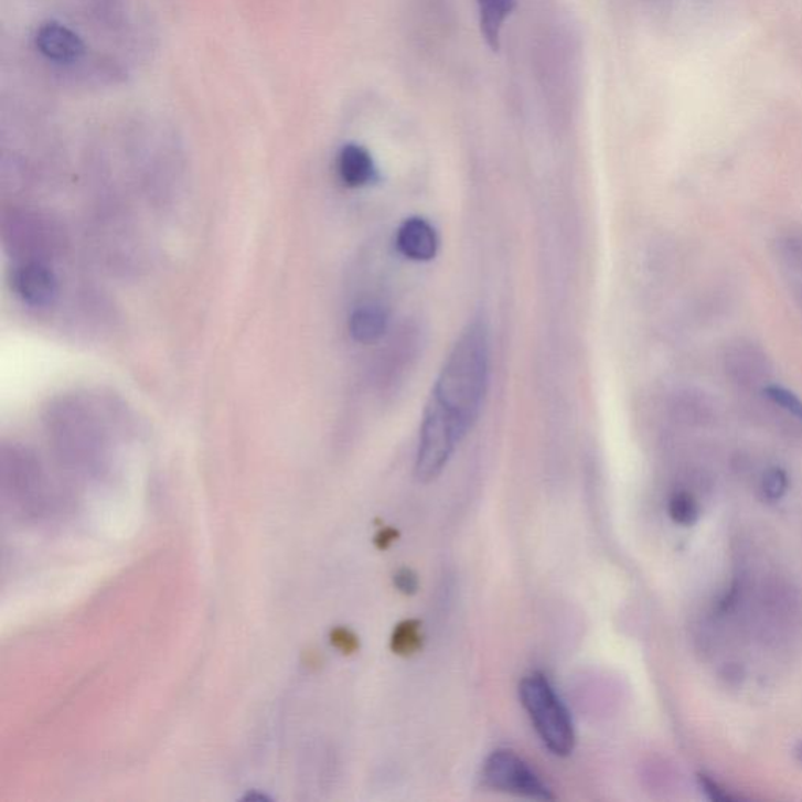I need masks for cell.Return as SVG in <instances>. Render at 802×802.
Wrapping results in <instances>:
<instances>
[{"label":"cell","mask_w":802,"mask_h":802,"mask_svg":"<svg viewBox=\"0 0 802 802\" xmlns=\"http://www.w3.org/2000/svg\"><path fill=\"white\" fill-rule=\"evenodd\" d=\"M518 696L544 746L558 757H568L576 748V726L566 704L547 675H525L518 685Z\"/></svg>","instance_id":"2"},{"label":"cell","mask_w":802,"mask_h":802,"mask_svg":"<svg viewBox=\"0 0 802 802\" xmlns=\"http://www.w3.org/2000/svg\"><path fill=\"white\" fill-rule=\"evenodd\" d=\"M763 394L767 395L768 400L779 406L782 411L802 420V398L800 395L794 394L792 389L779 386V384H770V386L764 387Z\"/></svg>","instance_id":"12"},{"label":"cell","mask_w":802,"mask_h":802,"mask_svg":"<svg viewBox=\"0 0 802 802\" xmlns=\"http://www.w3.org/2000/svg\"><path fill=\"white\" fill-rule=\"evenodd\" d=\"M398 538H400V532L397 528L384 527L376 533L373 543H375V547L378 550H387V548H391L397 543Z\"/></svg>","instance_id":"17"},{"label":"cell","mask_w":802,"mask_h":802,"mask_svg":"<svg viewBox=\"0 0 802 802\" xmlns=\"http://www.w3.org/2000/svg\"><path fill=\"white\" fill-rule=\"evenodd\" d=\"M798 756H800V757H801V762H802V745H801V749H800V751H798Z\"/></svg>","instance_id":"19"},{"label":"cell","mask_w":802,"mask_h":802,"mask_svg":"<svg viewBox=\"0 0 802 802\" xmlns=\"http://www.w3.org/2000/svg\"><path fill=\"white\" fill-rule=\"evenodd\" d=\"M13 287L25 303L33 308H46L57 300L58 281L50 267L28 263L17 268Z\"/></svg>","instance_id":"5"},{"label":"cell","mask_w":802,"mask_h":802,"mask_svg":"<svg viewBox=\"0 0 802 802\" xmlns=\"http://www.w3.org/2000/svg\"><path fill=\"white\" fill-rule=\"evenodd\" d=\"M330 638L333 646L339 649L342 654L350 655L360 651V638L354 635L352 630L346 629V627H335Z\"/></svg>","instance_id":"15"},{"label":"cell","mask_w":802,"mask_h":802,"mask_svg":"<svg viewBox=\"0 0 802 802\" xmlns=\"http://www.w3.org/2000/svg\"><path fill=\"white\" fill-rule=\"evenodd\" d=\"M395 245L406 259L427 263L438 255V233L427 220L421 216H411L398 227Z\"/></svg>","instance_id":"6"},{"label":"cell","mask_w":802,"mask_h":802,"mask_svg":"<svg viewBox=\"0 0 802 802\" xmlns=\"http://www.w3.org/2000/svg\"><path fill=\"white\" fill-rule=\"evenodd\" d=\"M394 585L405 596H414L419 592V577L409 568L398 569L394 574Z\"/></svg>","instance_id":"16"},{"label":"cell","mask_w":802,"mask_h":802,"mask_svg":"<svg viewBox=\"0 0 802 802\" xmlns=\"http://www.w3.org/2000/svg\"><path fill=\"white\" fill-rule=\"evenodd\" d=\"M338 171L343 184L352 189L372 184L378 178L371 152L356 143L345 145L341 149L338 156Z\"/></svg>","instance_id":"8"},{"label":"cell","mask_w":802,"mask_h":802,"mask_svg":"<svg viewBox=\"0 0 802 802\" xmlns=\"http://www.w3.org/2000/svg\"><path fill=\"white\" fill-rule=\"evenodd\" d=\"M763 492L770 500L781 499L789 488V479L782 469H770L763 477Z\"/></svg>","instance_id":"14"},{"label":"cell","mask_w":802,"mask_h":802,"mask_svg":"<svg viewBox=\"0 0 802 802\" xmlns=\"http://www.w3.org/2000/svg\"><path fill=\"white\" fill-rule=\"evenodd\" d=\"M480 28L491 50H499L500 36L505 22L516 7V0H477Z\"/></svg>","instance_id":"10"},{"label":"cell","mask_w":802,"mask_h":802,"mask_svg":"<svg viewBox=\"0 0 802 802\" xmlns=\"http://www.w3.org/2000/svg\"><path fill=\"white\" fill-rule=\"evenodd\" d=\"M35 44L44 57L58 63L76 62L85 51L81 36L58 22L41 25L35 35Z\"/></svg>","instance_id":"7"},{"label":"cell","mask_w":802,"mask_h":802,"mask_svg":"<svg viewBox=\"0 0 802 802\" xmlns=\"http://www.w3.org/2000/svg\"><path fill=\"white\" fill-rule=\"evenodd\" d=\"M387 312L379 304H363L350 317V334L360 343H373L387 330Z\"/></svg>","instance_id":"9"},{"label":"cell","mask_w":802,"mask_h":802,"mask_svg":"<svg viewBox=\"0 0 802 802\" xmlns=\"http://www.w3.org/2000/svg\"><path fill=\"white\" fill-rule=\"evenodd\" d=\"M701 785H703L704 792L707 793L708 796L714 798V800H729V794L723 792V790L719 789L718 783L710 781V779L705 778V776L701 778Z\"/></svg>","instance_id":"18"},{"label":"cell","mask_w":802,"mask_h":802,"mask_svg":"<svg viewBox=\"0 0 802 802\" xmlns=\"http://www.w3.org/2000/svg\"><path fill=\"white\" fill-rule=\"evenodd\" d=\"M460 428L447 419L438 408L427 403L420 425L419 449L416 457L417 480L428 483L438 479L451 455L460 446L462 439Z\"/></svg>","instance_id":"3"},{"label":"cell","mask_w":802,"mask_h":802,"mask_svg":"<svg viewBox=\"0 0 802 802\" xmlns=\"http://www.w3.org/2000/svg\"><path fill=\"white\" fill-rule=\"evenodd\" d=\"M421 648H424V632L420 621L405 619L395 625L391 637V649L395 655L413 656L419 654Z\"/></svg>","instance_id":"11"},{"label":"cell","mask_w":802,"mask_h":802,"mask_svg":"<svg viewBox=\"0 0 802 802\" xmlns=\"http://www.w3.org/2000/svg\"><path fill=\"white\" fill-rule=\"evenodd\" d=\"M483 783L495 792L536 801L555 800L550 787L530 767L518 753L511 749H498L484 760L481 771Z\"/></svg>","instance_id":"4"},{"label":"cell","mask_w":802,"mask_h":802,"mask_svg":"<svg viewBox=\"0 0 802 802\" xmlns=\"http://www.w3.org/2000/svg\"><path fill=\"white\" fill-rule=\"evenodd\" d=\"M670 514L677 524L692 525L699 517L696 500L686 492H677L670 500Z\"/></svg>","instance_id":"13"},{"label":"cell","mask_w":802,"mask_h":802,"mask_svg":"<svg viewBox=\"0 0 802 802\" xmlns=\"http://www.w3.org/2000/svg\"><path fill=\"white\" fill-rule=\"evenodd\" d=\"M490 384V334L484 323L466 327L440 368L428 403L468 436L479 420Z\"/></svg>","instance_id":"1"}]
</instances>
